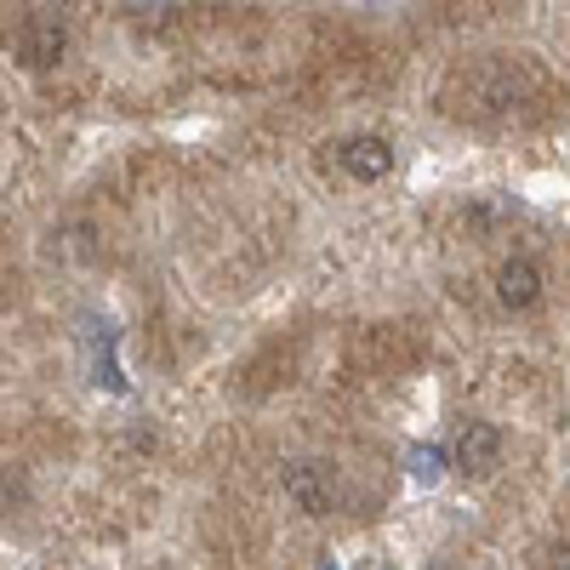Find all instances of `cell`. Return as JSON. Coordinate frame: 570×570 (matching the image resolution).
I'll return each instance as SVG.
<instances>
[{
    "label": "cell",
    "instance_id": "cell-1",
    "mask_svg": "<svg viewBox=\"0 0 570 570\" xmlns=\"http://www.w3.org/2000/svg\"><path fill=\"white\" fill-rule=\"evenodd\" d=\"M537 86V75L525 63H508V58H485L473 69H456L445 86V104L462 120H502L525 104V91Z\"/></svg>",
    "mask_w": 570,
    "mask_h": 570
},
{
    "label": "cell",
    "instance_id": "cell-2",
    "mask_svg": "<svg viewBox=\"0 0 570 570\" xmlns=\"http://www.w3.org/2000/svg\"><path fill=\"white\" fill-rule=\"evenodd\" d=\"M12 52H18V63L23 69H58L63 63V52H69V23H63V12H29L23 23H18V35H12Z\"/></svg>",
    "mask_w": 570,
    "mask_h": 570
},
{
    "label": "cell",
    "instance_id": "cell-3",
    "mask_svg": "<svg viewBox=\"0 0 570 570\" xmlns=\"http://www.w3.org/2000/svg\"><path fill=\"white\" fill-rule=\"evenodd\" d=\"M337 160H343V171L354 177V183H383L389 171H394V149H389V137H348L343 149H337Z\"/></svg>",
    "mask_w": 570,
    "mask_h": 570
},
{
    "label": "cell",
    "instance_id": "cell-4",
    "mask_svg": "<svg viewBox=\"0 0 570 570\" xmlns=\"http://www.w3.org/2000/svg\"><path fill=\"white\" fill-rule=\"evenodd\" d=\"M456 468L462 473H473V480H485V473L502 462V434H497V428L491 422H468L462 428V434H456Z\"/></svg>",
    "mask_w": 570,
    "mask_h": 570
},
{
    "label": "cell",
    "instance_id": "cell-5",
    "mask_svg": "<svg viewBox=\"0 0 570 570\" xmlns=\"http://www.w3.org/2000/svg\"><path fill=\"white\" fill-rule=\"evenodd\" d=\"M285 497L303 513H325L331 508V468L325 462H292L285 468Z\"/></svg>",
    "mask_w": 570,
    "mask_h": 570
},
{
    "label": "cell",
    "instance_id": "cell-6",
    "mask_svg": "<svg viewBox=\"0 0 570 570\" xmlns=\"http://www.w3.org/2000/svg\"><path fill=\"white\" fill-rule=\"evenodd\" d=\"M542 297V268L531 257H508L497 268V303L502 308H531Z\"/></svg>",
    "mask_w": 570,
    "mask_h": 570
},
{
    "label": "cell",
    "instance_id": "cell-7",
    "mask_svg": "<svg viewBox=\"0 0 570 570\" xmlns=\"http://www.w3.org/2000/svg\"><path fill=\"white\" fill-rule=\"evenodd\" d=\"M411 473H416L422 485H434L440 473H445V456H440L434 445H416V451H411Z\"/></svg>",
    "mask_w": 570,
    "mask_h": 570
},
{
    "label": "cell",
    "instance_id": "cell-8",
    "mask_svg": "<svg viewBox=\"0 0 570 570\" xmlns=\"http://www.w3.org/2000/svg\"><path fill=\"white\" fill-rule=\"evenodd\" d=\"M548 570H570V548H559V553L548 559Z\"/></svg>",
    "mask_w": 570,
    "mask_h": 570
},
{
    "label": "cell",
    "instance_id": "cell-9",
    "mask_svg": "<svg viewBox=\"0 0 570 570\" xmlns=\"http://www.w3.org/2000/svg\"><path fill=\"white\" fill-rule=\"evenodd\" d=\"M428 570H451V564H428Z\"/></svg>",
    "mask_w": 570,
    "mask_h": 570
}]
</instances>
